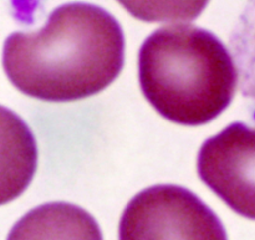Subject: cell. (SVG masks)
<instances>
[{"instance_id":"cell-1","label":"cell","mask_w":255,"mask_h":240,"mask_svg":"<svg viewBox=\"0 0 255 240\" xmlns=\"http://www.w3.org/2000/svg\"><path fill=\"white\" fill-rule=\"evenodd\" d=\"M125 40L114 16L72 2L51 12L35 32L6 39L2 66L17 90L45 101H75L109 86L124 65Z\"/></svg>"},{"instance_id":"cell-2","label":"cell","mask_w":255,"mask_h":240,"mask_svg":"<svg viewBox=\"0 0 255 240\" xmlns=\"http://www.w3.org/2000/svg\"><path fill=\"white\" fill-rule=\"evenodd\" d=\"M139 82L152 106L172 122L198 126L231 104L237 70L212 32L189 25L156 30L139 51Z\"/></svg>"},{"instance_id":"cell-3","label":"cell","mask_w":255,"mask_h":240,"mask_svg":"<svg viewBox=\"0 0 255 240\" xmlns=\"http://www.w3.org/2000/svg\"><path fill=\"white\" fill-rule=\"evenodd\" d=\"M119 239L228 240L216 213L178 186H154L131 199L120 221Z\"/></svg>"},{"instance_id":"cell-4","label":"cell","mask_w":255,"mask_h":240,"mask_svg":"<svg viewBox=\"0 0 255 240\" xmlns=\"http://www.w3.org/2000/svg\"><path fill=\"white\" fill-rule=\"evenodd\" d=\"M198 173L234 212L255 219V128L236 122L207 139Z\"/></svg>"},{"instance_id":"cell-5","label":"cell","mask_w":255,"mask_h":240,"mask_svg":"<svg viewBox=\"0 0 255 240\" xmlns=\"http://www.w3.org/2000/svg\"><path fill=\"white\" fill-rule=\"evenodd\" d=\"M37 166V147L27 124L0 106V206L29 187Z\"/></svg>"},{"instance_id":"cell-6","label":"cell","mask_w":255,"mask_h":240,"mask_svg":"<svg viewBox=\"0 0 255 240\" xmlns=\"http://www.w3.org/2000/svg\"><path fill=\"white\" fill-rule=\"evenodd\" d=\"M7 240H102V234L85 209L54 202L27 212L12 227Z\"/></svg>"},{"instance_id":"cell-7","label":"cell","mask_w":255,"mask_h":240,"mask_svg":"<svg viewBox=\"0 0 255 240\" xmlns=\"http://www.w3.org/2000/svg\"><path fill=\"white\" fill-rule=\"evenodd\" d=\"M132 16L148 22L192 21L209 0H117Z\"/></svg>"}]
</instances>
